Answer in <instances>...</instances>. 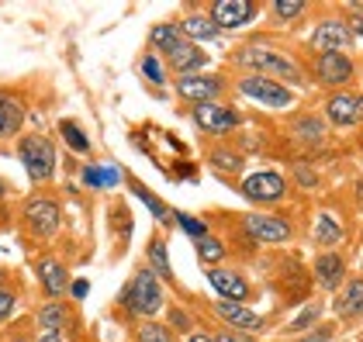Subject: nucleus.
Segmentation results:
<instances>
[{
	"instance_id": "1",
	"label": "nucleus",
	"mask_w": 363,
	"mask_h": 342,
	"mask_svg": "<svg viewBox=\"0 0 363 342\" xmlns=\"http://www.w3.org/2000/svg\"><path fill=\"white\" fill-rule=\"evenodd\" d=\"M121 304L132 314L145 318V321H156L160 312H167V287L160 284V277L142 263V266H135L132 280L121 290Z\"/></svg>"
},
{
	"instance_id": "2",
	"label": "nucleus",
	"mask_w": 363,
	"mask_h": 342,
	"mask_svg": "<svg viewBox=\"0 0 363 342\" xmlns=\"http://www.w3.org/2000/svg\"><path fill=\"white\" fill-rule=\"evenodd\" d=\"M232 66H246L256 76H270L277 84H301V66L294 59L280 56L274 49H263V45H246V49H235L232 52Z\"/></svg>"
},
{
	"instance_id": "3",
	"label": "nucleus",
	"mask_w": 363,
	"mask_h": 342,
	"mask_svg": "<svg viewBox=\"0 0 363 342\" xmlns=\"http://www.w3.org/2000/svg\"><path fill=\"white\" fill-rule=\"evenodd\" d=\"M18 159L28 173V180L38 187V183H49L56 176V142L49 135H21L18 139Z\"/></svg>"
},
{
	"instance_id": "4",
	"label": "nucleus",
	"mask_w": 363,
	"mask_h": 342,
	"mask_svg": "<svg viewBox=\"0 0 363 342\" xmlns=\"http://www.w3.org/2000/svg\"><path fill=\"white\" fill-rule=\"evenodd\" d=\"M21 222H25V232L31 239H38V242L56 239L59 228H62V207L49 194H31L25 200V207H21Z\"/></svg>"
},
{
	"instance_id": "5",
	"label": "nucleus",
	"mask_w": 363,
	"mask_h": 342,
	"mask_svg": "<svg viewBox=\"0 0 363 342\" xmlns=\"http://www.w3.org/2000/svg\"><path fill=\"white\" fill-rule=\"evenodd\" d=\"M235 90L246 93L256 104H263V108H291V104H294V90H291V86L277 84V80H270V76H256V73L239 76V80H235Z\"/></svg>"
},
{
	"instance_id": "6",
	"label": "nucleus",
	"mask_w": 363,
	"mask_h": 342,
	"mask_svg": "<svg viewBox=\"0 0 363 342\" xmlns=\"http://www.w3.org/2000/svg\"><path fill=\"white\" fill-rule=\"evenodd\" d=\"M191 121L204 135H228L242 125V114L222 101H211V104H191Z\"/></svg>"
},
{
	"instance_id": "7",
	"label": "nucleus",
	"mask_w": 363,
	"mask_h": 342,
	"mask_svg": "<svg viewBox=\"0 0 363 342\" xmlns=\"http://www.w3.org/2000/svg\"><path fill=\"white\" fill-rule=\"evenodd\" d=\"M173 90L180 101H191V104H211L225 93V76H211V73H191V76H177Z\"/></svg>"
},
{
	"instance_id": "8",
	"label": "nucleus",
	"mask_w": 363,
	"mask_h": 342,
	"mask_svg": "<svg viewBox=\"0 0 363 342\" xmlns=\"http://www.w3.org/2000/svg\"><path fill=\"white\" fill-rule=\"evenodd\" d=\"M239 194L252 204H277L287 194V183L277 170H256L239 183Z\"/></svg>"
},
{
	"instance_id": "9",
	"label": "nucleus",
	"mask_w": 363,
	"mask_h": 342,
	"mask_svg": "<svg viewBox=\"0 0 363 342\" xmlns=\"http://www.w3.org/2000/svg\"><path fill=\"white\" fill-rule=\"evenodd\" d=\"M242 228H246V235H250L252 242H263V246H277V242H287L291 235H294V228L287 218H277V215H259V211H252L242 218Z\"/></svg>"
},
{
	"instance_id": "10",
	"label": "nucleus",
	"mask_w": 363,
	"mask_h": 342,
	"mask_svg": "<svg viewBox=\"0 0 363 342\" xmlns=\"http://www.w3.org/2000/svg\"><path fill=\"white\" fill-rule=\"evenodd\" d=\"M208 287L218 294V301H235V304H246L252 294L250 280L232 266H211L208 270Z\"/></svg>"
},
{
	"instance_id": "11",
	"label": "nucleus",
	"mask_w": 363,
	"mask_h": 342,
	"mask_svg": "<svg viewBox=\"0 0 363 342\" xmlns=\"http://www.w3.org/2000/svg\"><path fill=\"white\" fill-rule=\"evenodd\" d=\"M256 14H259V4H252V0H215L208 7V18L218 25V31L242 28V25H250Z\"/></svg>"
},
{
	"instance_id": "12",
	"label": "nucleus",
	"mask_w": 363,
	"mask_h": 342,
	"mask_svg": "<svg viewBox=\"0 0 363 342\" xmlns=\"http://www.w3.org/2000/svg\"><path fill=\"white\" fill-rule=\"evenodd\" d=\"M163 62H167V69L173 73V76H191V73H201L211 59H208V52H204L201 45L187 42V38H180L167 56H163Z\"/></svg>"
},
{
	"instance_id": "13",
	"label": "nucleus",
	"mask_w": 363,
	"mask_h": 342,
	"mask_svg": "<svg viewBox=\"0 0 363 342\" xmlns=\"http://www.w3.org/2000/svg\"><path fill=\"white\" fill-rule=\"evenodd\" d=\"M35 277H38V284H42V290H45V297H62V294H69V270L59 263L52 253H45V256L35 259Z\"/></svg>"
},
{
	"instance_id": "14",
	"label": "nucleus",
	"mask_w": 363,
	"mask_h": 342,
	"mask_svg": "<svg viewBox=\"0 0 363 342\" xmlns=\"http://www.w3.org/2000/svg\"><path fill=\"white\" fill-rule=\"evenodd\" d=\"M325 118L335 128H353L363 121V93H333L325 101Z\"/></svg>"
},
{
	"instance_id": "15",
	"label": "nucleus",
	"mask_w": 363,
	"mask_h": 342,
	"mask_svg": "<svg viewBox=\"0 0 363 342\" xmlns=\"http://www.w3.org/2000/svg\"><path fill=\"white\" fill-rule=\"evenodd\" d=\"M315 76L329 86H342L353 80V59L346 52H318L315 59Z\"/></svg>"
},
{
	"instance_id": "16",
	"label": "nucleus",
	"mask_w": 363,
	"mask_h": 342,
	"mask_svg": "<svg viewBox=\"0 0 363 342\" xmlns=\"http://www.w3.org/2000/svg\"><path fill=\"white\" fill-rule=\"evenodd\" d=\"M215 314L222 318L225 325L232 329V332H259L267 321H263V314H256L252 308L246 304H235V301H215Z\"/></svg>"
},
{
	"instance_id": "17",
	"label": "nucleus",
	"mask_w": 363,
	"mask_h": 342,
	"mask_svg": "<svg viewBox=\"0 0 363 342\" xmlns=\"http://www.w3.org/2000/svg\"><path fill=\"white\" fill-rule=\"evenodd\" d=\"M350 42H353V31L346 21H322L318 28L311 31V45L318 49V52H342V49H350Z\"/></svg>"
},
{
	"instance_id": "18",
	"label": "nucleus",
	"mask_w": 363,
	"mask_h": 342,
	"mask_svg": "<svg viewBox=\"0 0 363 342\" xmlns=\"http://www.w3.org/2000/svg\"><path fill=\"white\" fill-rule=\"evenodd\" d=\"M177 28H180V35H184L187 42H194V45H201V42H215V38L222 35L218 25H215L208 14H197V11L184 14V18L177 21Z\"/></svg>"
},
{
	"instance_id": "19",
	"label": "nucleus",
	"mask_w": 363,
	"mask_h": 342,
	"mask_svg": "<svg viewBox=\"0 0 363 342\" xmlns=\"http://www.w3.org/2000/svg\"><path fill=\"white\" fill-rule=\"evenodd\" d=\"M145 266L160 277V284L163 287H173V266H169V253H167V239L163 235H152L149 239V246H145Z\"/></svg>"
},
{
	"instance_id": "20",
	"label": "nucleus",
	"mask_w": 363,
	"mask_h": 342,
	"mask_svg": "<svg viewBox=\"0 0 363 342\" xmlns=\"http://www.w3.org/2000/svg\"><path fill=\"white\" fill-rule=\"evenodd\" d=\"M315 280L325 290H339V284L346 280V263L339 253H318L315 256Z\"/></svg>"
},
{
	"instance_id": "21",
	"label": "nucleus",
	"mask_w": 363,
	"mask_h": 342,
	"mask_svg": "<svg viewBox=\"0 0 363 342\" xmlns=\"http://www.w3.org/2000/svg\"><path fill=\"white\" fill-rule=\"evenodd\" d=\"M125 183H128V190H132V194H135V198L152 211V218H156L160 225H169V222H173V211L163 204V198H156V190H149L139 176H132V173H128V176H125Z\"/></svg>"
},
{
	"instance_id": "22",
	"label": "nucleus",
	"mask_w": 363,
	"mask_h": 342,
	"mask_svg": "<svg viewBox=\"0 0 363 342\" xmlns=\"http://www.w3.org/2000/svg\"><path fill=\"white\" fill-rule=\"evenodd\" d=\"M21 125H25V108L0 93V139H21Z\"/></svg>"
},
{
	"instance_id": "23",
	"label": "nucleus",
	"mask_w": 363,
	"mask_h": 342,
	"mask_svg": "<svg viewBox=\"0 0 363 342\" xmlns=\"http://www.w3.org/2000/svg\"><path fill=\"white\" fill-rule=\"evenodd\" d=\"M335 312H339V318H357L363 312V277H353L350 284L339 290Z\"/></svg>"
},
{
	"instance_id": "24",
	"label": "nucleus",
	"mask_w": 363,
	"mask_h": 342,
	"mask_svg": "<svg viewBox=\"0 0 363 342\" xmlns=\"http://www.w3.org/2000/svg\"><path fill=\"white\" fill-rule=\"evenodd\" d=\"M184 35L177 28V21H163V25H152L149 31V52H156V56H167L169 49L180 42Z\"/></svg>"
},
{
	"instance_id": "25",
	"label": "nucleus",
	"mask_w": 363,
	"mask_h": 342,
	"mask_svg": "<svg viewBox=\"0 0 363 342\" xmlns=\"http://www.w3.org/2000/svg\"><path fill=\"white\" fill-rule=\"evenodd\" d=\"M208 163H211L218 173H242L246 170V156L235 152V149H228V145H215L211 156H208Z\"/></svg>"
},
{
	"instance_id": "26",
	"label": "nucleus",
	"mask_w": 363,
	"mask_h": 342,
	"mask_svg": "<svg viewBox=\"0 0 363 342\" xmlns=\"http://www.w3.org/2000/svg\"><path fill=\"white\" fill-rule=\"evenodd\" d=\"M139 73L152 86H167L169 84V69H167V62H163V56H156V52H149V49L139 56Z\"/></svg>"
},
{
	"instance_id": "27",
	"label": "nucleus",
	"mask_w": 363,
	"mask_h": 342,
	"mask_svg": "<svg viewBox=\"0 0 363 342\" xmlns=\"http://www.w3.org/2000/svg\"><path fill=\"white\" fill-rule=\"evenodd\" d=\"M294 135H298V142L318 145L325 139V121H322L318 114H301V118L294 121Z\"/></svg>"
},
{
	"instance_id": "28",
	"label": "nucleus",
	"mask_w": 363,
	"mask_h": 342,
	"mask_svg": "<svg viewBox=\"0 0 363 342\" xmlns=\"http://www.w3.org/2000/svg\"><path fill=\"white\" fill-rule=\"evenodd\" d=\"M59 135L66 139V145H69L77 156H90V139H86V132L73 118H62V121H59Z\"/></svg>"
},
{
	"instance_id": "29",
	"label": "nucleus",
	"mask_w": 363,
	"mask_h": 342,
	"mask_svg": "<svg viewBox=\"0 0 363 342\" xmlns=\"http://www.w3.org/2000/svg\"><path fill=\"white\" fill-rule=\"evenodd\" d=\"M194 249H197V259H201L204 266H218V263L225 259V253H228V249H225V242L218 239V235H211V232H208L204 239H197Z\"/></svg>"
},
{
	"instance_id": "30",
	"label": "nucleus",
	"mask_w": 363,
	"mask_h": 342,
	"mask_svg": "<svg viewBox=\"0 0 363 342\" xmlns=\"http://www.w3.org/2000/svg\"><path fill=\"white\" fill-rule=\"evenodd\" d=\"M35 321H38L42 332H59V329L66 325V308H62L59 301H45V304L35 312Z\"/></svg>"
},
{
	"instance_id": "31",
	"label": "nucleus",
	"mask_w": 363,
	"mask_h": 342,
	"mask_svg": "<svg viewBox=\"0 0 363 342\" xmlns=\"http://www.w3.org/2000/svg\"><path fill=\"white\" fill-rule=\"evenodd\" d=\"M339 235H342V228L335 222L333 215H318V222H315V242L318 246H333L339 242Z\"/></svg>"
},
{
	"instance_id": "32",
	"label": "nucleus",
	"mask_w": 363,
	"mask_h": 342,
	"mask_svg": "<svg viewBox=\"0 0 363 342\" xmlns=\"http://www.w3.org/2000/svg\"><path fill=\"white\" fill-rule=\"evenodd\" d=\"M163 325H167L173 336H191V329H194V318H191L187 312H180L177 304H167V321H163Z\"/></svg>"
},
{
	"instance_id": "33",
	"label": "nucleus",
	"mask_w": 363,
	"mask_h": 342,
	"mask_svg": "<svg viewBox=\"0 0 363 342\" xmlns=\"http://www.w3.org/2000/svg\"><path fill=\"white\" fill-rule=\"evenodd\" d=\"M135 342H177V339H173V332L163 321H142L139 332H135Z\"/></svg>"
},
{
	"instance_id": "34",
	"label": "nucleus",
	"mask_w": 363,
	"mask_h": 342,
	"mask_svg": "<svg viewBox=\"0 0 363 342\" xmlns=\"http://www.w3.org/2000/svg\"><path fill=\"white\" fill-rule=\"evenodd\" d=\"M173 222H177V225L184 228V232H187V235H191V239H204V235H208V225H204V222H201V218H197V215H187V211H173Z\"/></svg>"
},
{
	"instance_id": "35",
	"label": "nucleus",
	"mask_w": 363,
	"mask_h": 342,
	"mask_svg": "<svg viewBox=\"0 0 363 342\" xmlns=\"http://www.w3.org/2000/svg\"><path fill=\"white\" fill-rule=\"evenodd\" d=\"M270 11H274L277 21H294V18L305 14V4H301V0H274Z\"/></svg>"
},
{
	"instance_id": "36",
	"label": "nucleus",
	"mask_w": 363,
	"mask_h": 342,
	"mask_svg": "<svg viewBox=\"0 0 363 342\" xmlns=\"http://www.w3.org/2000/svg\"><path fill=\"white\" fill-rule=\"evenodd\" d=\"M18 304H21L18 290L0 287V321H11V318H14V312H18Z\"/></svg>"
},
{
	"instance_id": "37",
	"label": "nucleus",
	"mask_w": 363,
	"mask_h": 342,
	"mask_svg": "<svg viewBox=\"0 0 363 342\" xmlns=\"http://www.w3.org/2000/svg\"><path fill=\"white\" fill-rule=\"evenodd\" d=\"M315 318H318V304H308L305 312H301L298 318H294V321H291V325H287V332H305Z\"/></svg>"
},
{
	"instance_id": "38",
	"label": "nucleus",
	"mask_w": 363,
	"mask_h": 342,
	"mask_svg": "<svg viewBox=\"0 0 363 342\" xmlns=\"http://www.w3.org/2000/svg\"><path fill=\"white\" fill-rule=\"evenodd\" d=\"M215 339H218V342H250V336L232 332V329H222V332H215Z\"/></svg>"
},
{
	"instance_id": "39",
	"label": "nucleus",
	"mask_w": 363,
	"mask_h": 342,
	"mask_svg": "<svg viewBox=\"0 0 363 342\" xmlns=\"http://www.w3.org/2000/svg\"><path fill=\"white\" fill-rule=\"evenodd\" d=\"M294 176H298L305 187H315V183H318V176L311 173V166H298V170H294Z\"/></svg>"
},
{
	"instance_id": "40",
	"label": "nucleus",
	"mask_w": 363,
	"mask_h": 342,
	"mask_svg": "<svg viewBox=\"0 0 363 342\" xmlns=\"http://www.w3.org/2000/svg\"><path fill=\"white\" fill-rule=\"evenodd\" d=\"M97 170H101V166H86L84 170V180L90 183V187H101V183H104V176H101Z\"/></svg>"
},
{
	"instance_id": "41",
	"label": "nucleus",
	"mask_w": 363,
	"mask_h": 342,
	"mask_svg": "<svg viewBox=\"0 0 363 342\" xmlns=\"http://www.w3.org/2000/svg\"><path fill=\"white\" fill-rule=\"evenodd\" d=\"M322 339H333V325H318V329L308 336V342H322Z\"/></svg>"
},
{
	"instance_id": "42",
	"label": "nucleus",
	"mask_w": 363,
	"mask_h": 342,
	"mask_svg": "<svg viewBox=\"0 0 363 342\" xmlns=\"http://www.w3.org/2000/svg\"><path fill=\"white\" fill-rule=\"evenodd\" d=\"M187 342H218V339H215L211 332H191V336H187Z\"/></svg>"
},
{
	"instance_id": "43",
	"label": "nucleus",
	"mask_w": 363,
	"mask_h": 342,
	"mask_svg": "<svg viewBox=\"0 0 363 342\" xmlns=\"http://www.w3.org/2000/svg\"><path fill=\"white\" fill-rule=\"evenodd\" d=\"M69 294H73V297H86V280H77V284H69Z\"/></svg>"
},
{
	"instance_id": "44",
	"label": "nucleus",
	"mask_w": 363,
	"mask_h": 342,
	"mask_svg": "<svg viewBox=\"0 0 363 342\" xmlns=\"http://www.w3.org/2000/svg\"><path fill=\"white\" fill-rule=\"evenodd\" d=\"M35 342H62V336H59V332H42Z\"/></svg>"
},
{
	"instance_id": "45",
	"label": "nucleus",
	"mask_w": 363,
	"mask_h": 342,
	"mask_svg": "<svg viewBox=\"0 0 363 342\" xmlns=\"http://www.w3.org/2000/svg\"><path fill=\"white\" fill-rule=\"evenodd\" d=\"M0 200H7V183H4V176H0Z\"/></svg>"
},
{
	"instance_id": "46",
	"label": "nucleus",
	"mask_w": 363,
	"mask_h": 342,
	"mask_svg": "<svg viewBox=\"0 0 363 342\" xmlns=\"http://www.w3.org/2000/svg\"><path fill=\"white\" fill-rule=\"evenodd\" d=\"M353 28H357V31L363 35V21H357V25H350V31H353Z\"/></svg>"
},
{
	"instance_id": "47",
	"label": "nucleus",
	"mask_w": 363,
	"mask_h": 342,
	"mask_svg": "<svg viewBox=\"0 0 363 342\" xmlns=\"http://www.w3.org/2000/svg\"><path fill=\"white\" fill-rule=\"evenodd\" d=\"M11 342H31V339H28V336H14Z\"/></svg>"
},
{
	"instance_id": "48",
	"label": "nucleus",
	"mask_w": 363,
	"mask_h": 342,
	"mask_svg": "<svg viewBox=\"0 0 363 342\" xmlns=\"http://www.w3.org/2000/svg\"><path fill=\"white\" fill-rule=\"evenodd\" d=\"M4 277H7V273H4V270H0V287H4Z\"/></svg>"
},
{
	"instance_id": "49",
	"label": "nucleus",
	"mask_w": 363,
	"mask_h": 342,
	"mask_svg": "<svg viewBox=\"0 0 363 342\" xmlns=\"http://www.w3.org/2000/svg\"><path fill=\"white\" fill-rule=\"evenodd\" d=\"M177 342H187V339H177Z\"/></svg>"
}]
</instances>
